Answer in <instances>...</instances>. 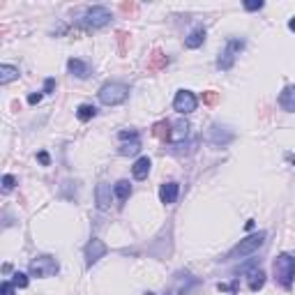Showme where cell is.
Here are the masks:
<instances>
[{
	"label": "cell",
	"instance_id": "obj_35",
	"mask_svg": "<svg viewBox=\"0 0 295 295\" xmlns=\"http://www.w3.org/2000/svg\"><path fill=\"white\" fill-rule=\"evenodd\" d=\"M293 166H295V159H293Z\"/></svg>",
	"mask_w": 295,
	"mask_h": 295
},
{
	"label": "cell",
	"instance_id": "obj_3",
	"mask_svg": "<svg viewBox=\"0 0 295 295\" xmlns=\"http://www.w3.org/2000/svg\"><path fill=\"white\" fill-rule=\"evenodd\" d=\"M127 97H129V88H127L125 83L111 81L99 88V102L106 104V106H118V104L125 102Z\"/></svg>",
	"mask_w": 295,
	"mask_h": 295
},
{
	"label": "cell",
	"instance_id": "obj_26",
	"mask_svg": "<svg viewBox=\"0 0 295 295\" xmlns=\"http://www.w3.org/2000/svg\"><path fill=\"white\" fill-rule=\"evenodd\" d=\"M263 7V0H247L245 3V10L247 12H256V10H261Z\"/></svg>",
	"mask_w": 295,
	"mask_h": 295
},
{
	"label": "cell",
	"instance_id": "obj_34",
	"mask_svg": "<svg viewBox=\"0 0 295 295\" xmlns=\"http://www.w3.org/2000/svg\"><path fill=\"white\" fill-rule=\"evenodd\" d=\"M288 28H290V30H295V16H293V19L288 21Z\"/></svg>",
	"mask_w": 295,
	"mask_h": 295
},
{
	"label": "cell",
	"instance_id": "obj_30",
	"mask_svg": "<svg viewBox=\"0 0 295 295\" xmlns=\"http://www.w3.org/2000/svg\"><path fill=\"white\" fill-rule=\"evenodd\" d=\"M37 159H39V164H44V166L51 164V157H48V152H39Z\"/></svg>",
	"mask_w": 295,
	"mask_h": 295
},
{
	"label": "cell",
	"instance_id": "obj_4",
	"mask_svg": "<svg viewBox=\"0 0 295 295\" xmlns=\"http://www.w3.org/2000/svg\"><path fill=\"white\" fill-rule=\"evenodd\" d=\"M242 48H245V39H240V37L228 39L226 48L222 51V56H219V60H217V67L224 69V72H228V69L233 67V63H235V58L240 56Z\"/></svg>",
	"mask_w": 295,
	"mask_h": 295
},
{
	"label": "cell",
	"instance_id": "obj_33",
	"mask_svg": "<svg viewBox=\"0 0 295 295\" xmlns=\"http://www.w3.org/2000/svg\"><path fill=\"white\" fill-rule=\"evenodd\" d=\"M42 102V92H37V95H30L28 97V104H39Z\"/></svg>",
	"mask_w": 295,
	"mask_h": 295
},
{
	"label": "cell",
	"instance_id": "obj_18",
	"mask_svg": "<svg viewBox=\"0 0 295 295\" xmlns=\"http://www.w3.org/2000/svg\"><path fill=\"white\" fill-rule=\"evenodd\" d=\"M14 78H19V67H12V65H3L0 67V86H7Z\"/></svg>",
	"mask_w": 295,
	"mask_h": 295
},
{
	"label": "cell",
	"instance_id": "obj_22",
	"mask_svg": "<svg viewBox=\"0 0 295 295\" xmlns=\"http://www.w3.org/2000/svg\"><path fill=\"white\" fill-rule=\"evenodd\" d=\"M166 65H169V58H166L162 51H155V53L150 56V65H148V67H150V69H162V67H166Z\"/></svg>",
	"mask_w": 295,
	"mask_h": 295
},
{
	"label": "cell",
	"instance_id": "obj_14",
	"mask_svg": "<svg viewBox=\"0 0 295 295\" xmlns=\"http://www.w3.org/2000/svg\"><path fill=\"white\" fill-rule=\"evenodd\" d=\"M279 106L288 113H295V86H286L279 95Z\"/></svg>",
	"mask_w": 295,
	"mask_h": 295
},
{
	"label": "cell",
	"instance_id": "obj_10",
	"mask_svg": "<svg viewBox=\"0 0 295 295\" xmlns=\"http://www.w3.org/2000/svg\"><path fill=\"white\" fill-rule=\"evenodd\" d=\"M178 194H180L178 182H164L159 187V199H162V203H166V205L175 203V201H178Z\"/></svg>",
	"mask_w": 295,
	"mask_h": 295
},
{
	"label": "cell",
	"instance_id": "obj_20",
	"mask_svg": "<svg viewBox=\"0 0 295 295\" xmlns=\"http://www.w3.org/2000/svg\"><path fill=\"white\" fill-rule=\"evenodd\" d=\"M152 134H155L157 139H162V141H169L171 139V122H166V120L157 122V125L152 127Z\"/></svg>",
	"mask_w": 295,
	"mask_h": 295
},
{
	"label": "cell",
	"instance_id": "obj_1",
	"mask_svg": "<svg viewBox=\"0 0 295 295\" xmlns=\"http://www.w3.org/2000/svg\"><path fill=\"white\" fill-rule=\"evenodd\" d=\"M275 279L279 286L284 288H290L295 281V256L293 254H279L275 258Z\"/></svg>",
	"mask_w": 295,
	"mask_h": 295
},
{
	"label": "cell",
	"instance_id": "obj_21",
	"mask_svg": "<svg viewBox=\"0 0 295 295\" xmlns=\"http://www.w3.org/2000/svg\"><path fill=\"white\" fill-rule=\"evenodd\" d=\"M97 116V109L92 106V104H81V106L76 109V118L81 122H86V120H90V118H95Z\"/></svg>",
	"mask_w": 295,
	"mask_h": 295
},
{
	"label": "cell",
	"instance_id": "obj_13",
	"mask_svg": "<svg viewBox=\"0 0 295 295\" xmlns=\"http://www.w3.org/2000/svg\"><path fill=\"white\" fill-rule=\"evenodd\" d=\"M67 69L72 72V76H76V78H88L92 74V69H90V65L88 63H83V60H78V58H72L67 63Z\"/></svg>",
	"mask_w": 295,
	"mask_h": 295
},
{
	"label": "cell",
	"instance_id": "obj_25",
	"mask_svg": "<svg viewBox=\"0 0 295 295\" xmlns=\"http://www.w3.org/2000/svg\"><path fill=\"white\" fill-rule=\"evenodd\" d=\"M14 184H16V178H14V175H10V173H7L5 178H3V189H5V192H10V189H14Z\"/></svg>",
	"mask_w": 295,
	"mask_h": 295
},
{
	"label": "cell",
	"instance_id": "obj_15",
	"mask_svg": "<svg viewBox=\"0 0 295 295\" xmlns=\"http://www.w3.org/2000/svg\"><path fill=\"white\" fill-rule=\"evenodd\" d=\"M150 166H152V162L148 159V157H139L136 164L131 166V173H134L136 180H145V178H148V173H150Z\"/></svg>",
	"mask_w": 295,
	"mask_h": 295
},
{
	"label": "cell",
	"instance_id": "obj_29",
	"mask_svg": "<svg viewBox=\"0 0 295 295\" xmlns=\"http://www.w3.org/2000/svg\"><path fill=\"white\" fill-rule=\"evenodd\" d=\"M217 288L219 290H226V293H237V281H233V284H219Z\"/></svg>",
	"mask_w": 295,
	"mask_h": 295
},
{
	"label": "cell",
	"instance_id": "obj_31",
	"mask_svg": "<svg viewBox=\"0 0 295 295\" xmlns=\"http://www.w3.org/2000/svg\"><path fill=\"white\" fill-rule=\"evenodd\" d=\"M118 136H120L122 141H125V139H139V131H120Z\"/></svg>",
	"mask_w": 295,
	"mask_h": 295
},
{
	"label": "cell",
	"instance_id": "obj_8",
	"mask_svg": "<svg viewBox=\"0 0 295 295\" xmlns=\"http://www.w3.org/2000/svg\"><path fill=\"white\" fill-rule=\"evenodd\" d=\"M106 252H109L106 245H104L102 240L92 237V240L86 245V263H88V265H95V263L99 261V258L106 256Z\"/></svg>",
	"mask_w": 295,
	"mask_h": 295
},
{
	"label": "cell",
	"instance_id": "obj_2",
	"mask_svg": "<svg viewBox=\"0 0 295 295\" xmlns=\"http://www.w3.org/2000/svg\"><path fill=\"white\" fill-rule=\"evenodd\" d=\"M265 237H267L265 231H258L256 235L245 237V240H240V245H235V247L228 252L226 258H228V261H237V258H245V256H249V254L258 252V249L265 245Z\"/></svg>",
	"mask_w": 295,
	"mask_h": 295
},
{
	"label": "cell",
	"instance_id": "obj_32",
	"mask_svg": "<svg viewBox=\"0 0 295 295\" xmlns=\"http://www.w3.org/2000/svg\"><path fill=\"white\" fill-rule=\"evenodd\" d=\"M56 88V81L53 78H46V81H44V92H51Z\"/></svg>",
	"mask_w": 295,
	"mask_h": 295
},
{
	"label": "cell",
	"instance_id": "obj_6",
	"mask_svg": "<svg viewBox=\"0 0 295 295\" xmlns=\"http://www.w3.org/2000/svg\"><path fill=\"white\" fill-rule=\"evenodd\" d=\"M60 270L58 261H56L53 256H37L30 261V275L33 277H53L56 272Z\"/></svg>",
	"mask_w": 295,
	"mask_h": 295
},
{
	"label": "cell",
	"instance_id": "obj_28",
	"mask_svg": "<svg viewBox=\"0 0 295 295\" xmlns=\"http://www.w3.org/2000/svg\"><path fill=\"white\" fill-rule=\"evenodd\" d=\"M217 99H219L217 92H212V90H210V92H203V102H205V104H217Z\"/></svg>",
	"mask_w": 295,
	"mask_h": 295
},
{
	"label": "cell",
	"instance_id": "obj_27",
	"mask_svg": "<svg viewBox=\"0 0 295 295\" xmlns=\"http://www.w3.org/2000/svg\"><path fill=\"white\" fill-rule=\"evenodd\" d=\"M14 288L16 286L12 284V281H3V286H0V295H14Z\"/></svg>",
	"mask_w": 295,
	"mask_h": 295
},
{
	"label": "cell",
	"instance_id": "obj_12",
	"mask_svg": "<svg viewBox=\"0 0 295 295\" xmlns=\"http://www.w3.org/2000/svg\"><path fill=\"white\" fill-rule=\"evenodd\" d=\"M97 208L99 210H106L109 205H111V196H113V192H111V184H106V182H102V184H97Z\"/></svg>",
	"mask_w": 295,
	"mask_h": 295
},
{
	"label": "cell",
	"instance_id": "obj_9",
	"mask_svg": "<svg viewBox=\"0 0 295 295\" xmlns=\"http://www.w3.org/2000/svg\"><path fill=\"white\" fill-rule=\"evenodd\" d=\"M208 143L210 145H214V148H219V145H226V143H231L233 141V131L228 129V127H219V125H212L210 127V131H208Z\"/></svg>",
	"mask_w": 295,
	"mask_h": 295
},
{
	"label": "cell",
	"instance_id": "obj_11",
	"mask_svg": "<svg viewBox=\"0 0 295 295\" xmlns=\"http://www.w3.org/2000/svg\"><path fill=\"white\" fill-rule=\"evenodd\" d=\"M187 134H189V125L184 120H178L173 125V129H171V143L175 145V148H180V145L184 143V139H187Z\"/></svg>",
	"mask_w": 295,
	"mask_h": 295
},
{
	"label": "cell",
	"instance_id": "obj_19",
	"mask_svg": "<svg viewBox=\"0 0 295 295\" xmlns=\"http://www.w3.org/2000/svg\"><path fill=\"white\" fill-rule=\"evenodd\" d=\"M113 194L118 196V201H127L131 194V184L127 182V180H120V182H116V187H113Z\"/></svg>",
	"mask_w": 295,
	"mask_h": 295
},
{
	"label": "cell",
	"instance_id": "obj_5",
	"mask_svg": "<svg viewBox=\"0 0 295 295\" xmlns=\"http://www.w3.org/2000/svg\"><path fill=\"white\" fill-rule=\"evenodd\" d=\"M109 21H111V12H109L106 7H102V5H95V7H90V10L83 14L81 25H83V28L97 30V28H104Z\"/></svg>",
	"mask_w": 295,
	"mask_h": 295
},
{
	"label": "cell",
	"instance_id": "obj_24",
	"mask_svg": "<svg viewBox=\"0 0 295 295\" xmlns=\"http://www.w3.org/2000/svg\"><path fill=\"white\" fill-rule=\"evenodd\" d=\"M12 284H14L16 288H25V286H28V275H23V272H14V275H12Z\"/></svg>",
	"mask_w": 295,
	"mask_h": 295
},
{
	"label": "cell",
	"instance_id": "obj_7",
	"mask_svg": "<svg viewBox=\"0 0 295 295\" xmlns=\"http://www.w3.org/2000/svg\"><path fill=\"white\" fill-rule=\"evenodd\" d=\"M196 106H199V99H196V95L189 92V90H180L173 99V109L180 113V116H189V113H194Z\"/></svg>",
	"mask_w": 295,
	"mask_h": 295
},
{
	"label": "cell",
	"instance_id": "obj_17",
	"mask_svg": "<svg viewBox=\"0 0 295 295\" xmlns=\"http://www.w3.org/2000/svg\"><path fill=\"white\" fill-rule=\"evenodd\" d=\"M247 284H249V290H261L263 286H265V272L263 270H252L247 275Z\"/></svg>",
	"mask_w": 295,
	"mask_h": 295
},
{
	"label": "cell",
	"instance_id": "obj_23",
	"mask_svg": "<svg viewBox=\"0 0 295 295\" xmlns=\"http://www.w3.org/2000/svg\"><path fill=\"white\" fill-rule=\"evenodd\" d=\"M139 150H141V139H134L131 143H122V145H120V150H118V152L127 157V155H136Z\"/></svg>",
	"mask_w": 295,
	"mask_h": 295
},
{
	"label": "cell",
	"instance_id": "obj_16",
	"mask_svg": "<svg viewBox=\"0 0 295 295\" xmlns=\"http://www.w3.org/2000/svg\"><path fill=\"white\" fill-rule=\"evenodd\" d=\"M203 42H205V28H203V25H199V28H194L192 33L187 35L184 46H187V48H199Z\"/></svg>",
	"mask_w": 295,
	"mask_h": 295
}]
</instances>
